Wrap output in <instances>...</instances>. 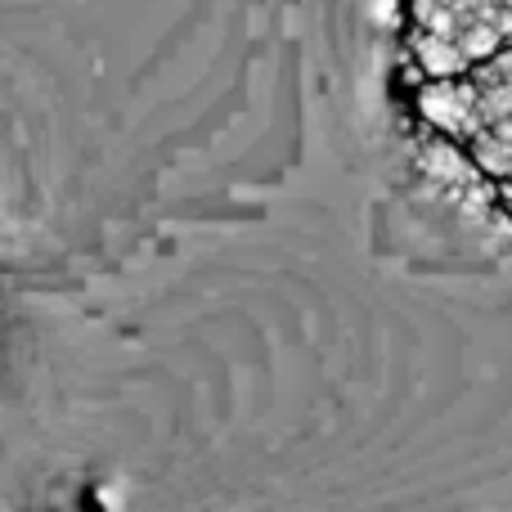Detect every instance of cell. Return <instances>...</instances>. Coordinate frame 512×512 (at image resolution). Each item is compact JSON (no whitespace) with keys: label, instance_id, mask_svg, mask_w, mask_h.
<instances>
[{"label":"cell","instance_id":"obj_1","mask_svg":"<svg viewBox=\"0 0 512 512\" xmlns=\"http://www.w3.org/2000/svg\"><path fill=\"white\" fill-rule=\"evenodd\" d=\"M504 45H512V0H409L418 81L463 77Z\"/></svg>","mask_w":512,"mask_h":512},{"label":"cell","instance_id":"obj_3","mask_svg":"<svg viewBox=\"0 0 512 512\" xmlns=\"http://www.w3.org/2000/svg\"><path fill=\"white\" fill-rule=\"evenodd\" d=\"M468 158L481 167V176L495 180V185H512V99L472 135L468 144Z\"/></svg>","mask_w":512,"mask_h":512},{"label":"cell","instance_id":"obj_4","mask_svg":"<svg viewBox=\"0 0 512 512\" xmlns=\"http://www.w3.org/2000/svg\"><path fill=\"white\" fill-rule=\"evenodd\" d=\"M499 207H504V216L512 225V185H499Z\"/></svg>","mask_w":512,"mask_h":512},{"label":"cell","instance_id":"obj_2","mask_svg":"<svg viewBox=\"0 0 512 512\" xmlns=\"http://www.w3.org/2000/svg\"><path fill=\"white\" fill-rule=\"evenodd\" d=\"M418 171H423L432 185L445 189V198L468 212H504L499 207V185L481 176V167L468 158V149L445 135L427 131V140L418 144Z\"/></svg>","mask_w":512,"mask_h":512}]
</instances>
